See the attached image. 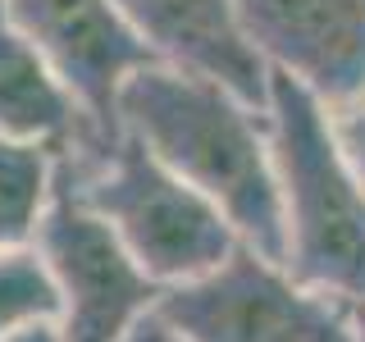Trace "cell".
Instances as JSON below:
<instances>
[{"instance_id":"7a4b0ae2","label":"cell","mask_w":365,"mask_h":342,"mask_svg":"<svg viewBox=\"0 0 365 342\" xmlns=\"http://www.w3.org/2000/svg\"><path fill=\"white\" fill-rule=\"evenodd\" d=\"M265 128L283 224V269L334 301H365V182L342 155L334 110L269 73Z\"/></svg>"},{"instance_id":"4fadbf2b","label":"cell","mask_w":365,"mask_h":342,"mask_svg":"<svg viewBox=\"0 0 365 342\" xmlns=\"http://www.w3.org/2000/svg\"><path fill=\"white\" fill-rule=\"evenodd\" d=\"M123 342H182V338L165 324V319H160V311H151V315H142L128 328V338H123Z\"/></svg>"},{"instance_id":"3957f363","label":"cell","mask_w":365,"mask_h":342,"mask_svg":"<svg viewBox=\"0 0 365 342\" xmlns=\"http://www.w3.org/2000/svg\"><path fill=\"white\" fill-rule=\"evenodd\" d=\"M64 174L160 292L210 274L237 247L233 224L133 137H119L106 155H64Z\"/></svg>"},{"instance_id":"277c9868","label":"cell","mask_w":365,"mask_h":342,"mask_svg":"<svg viewBox=\"0 0 365 342\" xmlns=\"http://www.w3.org/2000/svg\"><path fill=\"white\" fill-rule=\"evenodd\" d=\"M160 319L182 342H351V306L311 292L247 242L210 274L169 288Z\"/></svg>"},{"instance_id":"9a60e30c","label":"cell","mask_w":365,"mask_h":342,"mask_svg":"<svg viewBox=\"0 0 365 342\" xmlns=\"http://www.w3.org/2000/svg\"><path fill=\"white\" fill-rule=\"evenodd\" d=\"M351 342H365V301L351 306Z\"/></svg>"},{"instance_id":"5bb4252c","label":"cell","mask_w":365,"mask_h":342,"mask_svg":"<svg viewBox=\"0 0 365 342\" xmlns=\"http://www.w3.org/2000/svg\"><path fill=\"white\" fill-rule=\"evenodd\" d=\"M0 342H64L55 324H41V328H28V333H14V338H0Z\"/></svg>"},{"instance_id":"9c48e42d","label":"cell","mask_w":365,"mask_h":342,"mask_svg":"<svg viewBox=\"0 0 365 342\" xmlns=\"http://www.w3.org/2000/svg\"><path fill=\"white\" fill-rule=\"evenodd\" d=\"M0 133L19 142L51 146L60 155L87 151L83 110L64 83L51 73V64L19 37V28L0 9Z\"/></svg>"},{"instance_id":"8fae6325","label":"cell","mask_w":365,"mask_h":342,"mask_svg":"<svg viewBox=\"0 0 365 342\" xmlns=\"http://www.w3.org/2000/svg\"><path fill=\"white\" fill-rule=\"evenodd\" d=\"M60 296L37 247H0V338L55 324Z\"/></svg>"},{"instance_id":"6da1fadb","label":"cell","mask_w":365,"mask_h":342,"mask_svg":"<svg viewBox=\"0 0 365 342\" xmlns=\"http://www.w3.org/2000/svg\"><path fill=\"white\" fill-rule=\"evenodd\" d=\"M119 133L192 192H201L233 224L237 242L283 265L265 110L210 78L146 64L119 91Z\"/></svg>"},{"instance_id":"30bf717a","label":"cell","mask_w":365,"mask_h":342,"mask_svg":"<svg viewBox=\"0 0 365 342\" xmlns=\"http://www.w3.org/2000/svg\"><path fill=\"white\" fill-rule=\"evenodd\" d=\"M64 155L0 133V247H32L60 187Z\"/></svg>"},{"instance_id":"8992f818","label":"cell","mask_w":365,"mask_h":342,"mask_svg":"<svg viewBox=\"0 0 365 342\" xmlns=\"http://www.w3.org/2000/svg\"><path fill=\"white\" fill-rule=\"evenodd\" d=\"M19 37L51 64L87 123V151L106 155L119 142V91L137 68L155 64L114 0H0Z\"/></svg>"},{"instance_id":"5b68a950","label":"cell","mask_w":365,"mask_h":342,"mask_svg":"<svg viewBox=\"0 0 365 342\" xmlns=\"http://www.w3.org/2000/svg\"><path fill=\"white\" fill-rule=\"evenodd\" d=\"M32 247L46 260V274H51L55 296H60L55 328H60L64 342H123L128 328L142 315H151L165 296L133 265L119 237L78 201L64 165H60L55 201L46 210Z\"/></svg>"},{"instance_id":"7c38bea8","label":"cell","mask_w":365,"mask_h":342,"mask_svg":"<svg viewBox=\"0 0 365 342\" xmlns=\"http://www.w3.org/2000/svg\"><path fill=\"white\" fill-rule=\"evenodd\" d=\"M334 133H338L342 155L351 160V169H356L361 182H365V100H356V105H347V110H334Z\"/></svg>"},{"instance_id":"52a82bcc","label":"cell","mask_w":365,"mask_h":342,"mask_svg":"<svg viewBox=\"0 0 365 342\" xmlns=\"http://www.w3.org/2000/svg\"><path fill=\"white\" fill-rule=\"evenodd\" d=\"M242 41L319 105L365 100V0H233Z\"/></svg>"},{"instance_id":"ba28073f","label":"cell","mask_w":365,"mask_h":342,"mask_svg":"<svg viewBox=\"0 0 365 342\" xmlns=\"http://www.w3.org/2000/svg\"><path fill=\"white\" fill-rule=\"evenodd\" d=\"M114 5L155 64L210 78L265 110L269 68L237 32L233 0H114Z\"/></svg>"}]
</instances>
